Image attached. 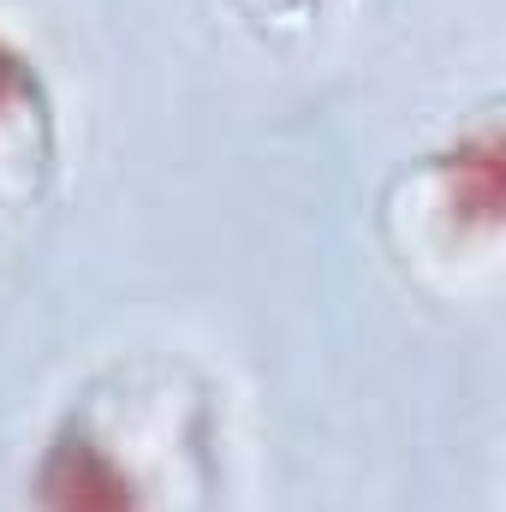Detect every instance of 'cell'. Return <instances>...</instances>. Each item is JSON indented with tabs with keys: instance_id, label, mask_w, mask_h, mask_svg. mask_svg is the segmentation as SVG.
I'll return each mask as SVG.
<instances>
[{
	"instance_id": "obj_1",
	"label": "cell",
	"mask_w": 506,
	"mask_h": 512,
	"mask_svg": "<svg viewBox=\"0 0 506 512\" xmlns=\"http://www.w3.org/2000/svg\"><path fill=\"white\" fill-rule=\"evenodd\" d=\"M30 507L36 512H155V489L90 411H66L60 429L42 441L30 471Z\"/></svg>"
}]
</instances>
